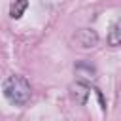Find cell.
<instances>
[{
    "mask_svg": "<svg viewBox=\"0 0 121 121\" xmlns=\"http://www.w3.org/2000/svg\"><path fill=\"white\" fill-rule=\"evenodd\" d=\"M26 6H28V0H13L11 6H9V15H11V19H19V17L25 13Z\"/></svg>",
    "mask_w": 121,
    "mask_h": 121,
    "instance_id": "cell-6",
    "label": "cell"
},
{
    "mask_svg": "<svg viewBox=\"0 0 121 121\" xmlns=\"http://www.w3.org/2000/svg\"><path fill=\"white\" fill-rule=\"evenodd\" d=\"M72 95H74V98H76L79 104H85V102H87V96H89V87H87V83L78 81V83L72 87Z\"/></svg>",
    "mask_w": 121,
    "mask_h": 121,
    "instance_id": "cell-5",
    "label": "cell"
},
{
    "mask_svg": "<svg viewBox=\"0 0 121 121\" xmlns=\"http://www.w3.org/2000/svg\"><path fill=\"white\" fill-rule=\"evenodd\" d=\"M2 93L8 98V102H11L15 106H23L30 100L32 89H30V83L23 76H9L2 83Z\"/></svg>",
    "mask_w": 121,
    "mask_h": 121,
    "instance_id": "cell-1",
    "label": "cell"
},
{
    "mask_svg": "<svg viewBox=\"0 0 121 121\" xmlns=\"http://www.w3.org/2000/svg\"><path fill=\"white\" fill-rule=\"evenodd\" d=\"M106 40H108V45H112V47L121 45V15H119V17L115 19V23L112 25Z\"/></svg>",
    "mask_w": 121,
    "mask_h": 121,
    "instance_id": "cell-3",
    "label": "cell"
},
{
    "mask_svg": "<svg viewBox=\"0 0 121 121\" xmlns=\"http://www.w3.org/2000/svg\"><path fill=\"white\" fill-rule=\"evenodd\" d=\"M74 70H76V76H78V79H79L81 83H91V81H95V78H96V68H95L91 62H87V60L78 62Z\"/></svg>",
    "mask_w": 121,
    "mask_h": 121,
    "instance_id": "cell-2",
    "label": "cell"
},
{
    "mask_svg": "<svg viewBox=\"0 0 121 121\" xmlns=\"http://www.w3.org/2000/svg\"><path fill=\"white\" fill-rule=\"evenodd\" d=\"M78 42L81 43V47H95L96 42H98V36L95 30L91 28H83L79 34H78Z\"/></svg>",
    "mask_w": 121,
    "mask_h": 121,
    "instance_id": "cell-4",
    "label": "cell"
}]
</instances>
